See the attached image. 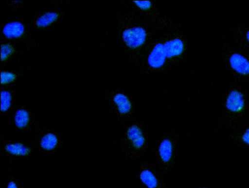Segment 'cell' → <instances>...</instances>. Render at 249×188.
Segmentation results:
<instances>
[{"instance_id": "ba28073f", "label": "cell", "mask_w": 249, "mask_h": 188, "mask_svg": "<svg viewBox=\"0 0 249 188\" xmlns=\"http://www.w3.org/2000/svg\"><path fill=\"white\" fill-rule=\"evenodd\" d=\"M111 113L119 120L129 119L133 115V105L129 97L122 91H112L107 95Z\"/></svg>"}, {"instance_id": "44dd1931", "label": "cell", "mask_w": 249, "mask_h": 188, "mask_svg": "<svg viewBox=\"0 0 249 188\" xmlns=\"http://www.w3.org/2000/svg\"><path fill=\"white\" fill-rule=\"evenodd\" d=\"M198 188H208L207 187H199Z\"/></svg>"}, {"instance_id": "52a82bcc", "label": "cell", "mask_w": 249, "mask_h": 188, "mask_svg": "<svg viewBox=\"0 0 249 188\" xmlns=\"http://www.w3.org/2000/svg\"><path fill=\"white\" fill-rule=\"evenodd\" d=\"M223 51L225 62L230 69L242 78L249 80V56L231 43H226Z\"/></svg>"}, {"instance_id": "8992f818", "label": "cell", "mask_w": 249, "mask_h": 188, "mask_svg": "<svg viewBox=\"0 0 249 188\" xmlns=\"http://www.w3.org/2000/svg\"><path fill=\"white\" fill-rule=\"evenodd\" d=\"M36 153L56 152L64 146L59 133L48 127L40 126L29 141Z\"/></svg>"}, {"instance_id": "9c48e42d", "label": "cell", "mask_w": 249, "mask_h": 188, "mask_svg": "<svg viewBox=\"0 0 249 188\" xmlns=\"http://www.w3.org/2000/svg\"><path fill=\"white\" fill-rule=\"evenodd\" d=\"M0 141L1 152L10 157L29 158L36 153L29 142L12 140L2 135Z\"/></svg>"}, {"instance_id": "4fadbf2b", "label": "cell", "mask_w": 249, "mask_h": 188, "mask_svg": "<svg viewBox=\"0 0 249 188\" xmlns=\"http://www.w3.org/2000/svg\"><path fill=\"white\" fill-rule=\"evenodd\" d=\"M231 138L237 145L249 149V124L233 128Z\"/></svg>"}, {"instance_id": "d6986e66", "label": "cell", "mask_w": 249, "mask_h": 188, "mask_svg": "<svg viewBox=\"0 0 249 188\" xmlns=\"http://www.w3.org/2000/svg\"><path fill=\"white\" fill-rule=\"evenodd\" d=\"M14 52V48L10 44H2L1 46V60H5Z\"/></svg>"}, {"instance_id": "2e32d148", "label": "cell", "mask_w": 249, "mask_h": 188, "mask_svg": "<svg viewBox=\"0 0 249 188\" xmlns=\"http://www.w3.org/2000/svg\"><path fill=\"white\" fill-rule=\"evenodd\" d=\"M132 2L135 4L137 9L140 10L142 13L146 14V17H155L157 14V13H155L154 5L150 1L139 0L133 1Z\"/></svg>"}, {"instance_id": "5bb4252c", "label": "cell", "mask_w": 249, "mask_h": 188, "mask_svg": "<svg viewBox=\"0 0 249 188\" xmlns=\"http://www.w3.org/2000/svg\"><path fill=\"white\" fill-rule=\"evenodd\" d=\"M13 95L8 90L1 91V115L3 117H8L12 111Z\"/></svg>"}, {"instance_id": "9a60e30c", "label": "cell", "mask_w": 249, "mask_h": 188, "mask_svg": "<svg viewBox=\"0 0 249 188\" xmlns=\"http://www.w3.org/2000/svg\"><path fill=\"white\" fill-rule=\"evenodd\" d=\"M24 27L19 22H12L6 24L3 27V33L8 38H17L23 33Z\"/></svg>"}, {"instance_id": "3957f363", "label": "cell", "mask_w": 249, "mask_h": 188, "mask_svg": "<svg viewBox=\"0 0 249 188\" xmlns=\"http://www.w3.org/2000/svg\"><path fill=\"white\" fill-rule=\"evenodd\" d=\"M120 146L127 157L136 159L146 152L147 148L145 131L137 121L126 124L121 133Z\"/></svg>"}, {"instance_id": "ac0fdd59", "label": "cell", "mask_w": 249, "mask_h": 188, "mask_svg": "<svg viewBox=\"0 0 249 188\" xmlns=\"http://www.w3.org/2000/svg\"><path fill=\"white\" fill-rule=\"evenodd\" d=\"M6 188H21L17 177L12 168H10L6 178Z\"/></svg>"}, {"instance_id": "277c9868", "label": "cell", "mask_w": 249, "mask_h": 188, "mask_svg": "<svg viewBox=\"0 0 249 188\" xmlns=\"http://www.w3.org/2000/svg\"><path fill=\"white\" fill-rule=\"evenodd\" d=\"M248 110V100L244 92L238 88L231 89L226 99L225 118L221 125L232 128L238 126L247 116Z\"/></svg>"}, {"instance_id": "30bf717a", "label": "cell", "mask_w": 249, "mask_h": 188, "mask_svg": "<svg viewBox=\"0 0 249 188\" xmlns=\"http://www.w3.org/2000/svg\"><path fill=\"white\" fill-rule=\"evenodd\" d=\"M136 179L142 188H165L161 173L148 162H142L136 173Z\"/></svg>"}, {"instance_id": "8fae6325", "label": "cell", "mask_w": 249, "mask_h": 188, "mask_svg": "<svg viewBox=\"0 0 249 188\" xmlns=\"http://www.w3.org/2000/svg\"><path fill=\"white\" fill-rule=\"evenodd\" d=\"M12 123L15 128L22 132L35 133L41 126L35 114L27 107L21 106L15 109Z\"/></svg>"}, {"instance_id": "5b68a950", "label": "cell", "mask_w": 249, "mask_h": 188, "mask_svg": "<svg viewBox=\"0 0 249 188\" xmlns=\"http://www.w3.org/2000/svg\"><path fill=\"white\" fill-rule=\"evenodd\" d=\"M178 140V135L166 133L160 135L155 150L156 162L161 173H168L174 163Z\"/></svg>"}, {"instance_id": "e0dca14e", "label": "cell", "mask_w": 249, "mask_h": 188, "mask_svg": "<svg viewBox=\"0 0 249 188\" xmlns=\"http://www.w3.org/2000/svg\"><path fill=\"white\" fill-rule=\"evenodd\" d=\"M59 15L55 12H47L37 19L36 25L38 27H45L56 21Z\"/></svg>"}, {"instance_id": "6da1fadb", "label": "cell", "mask_w": 249, "mask_h": 188, "mask_svg": "<svg viewBox=\"0 0 249 188\" xmlns=\"http://www.w3.org/2000/svg\"><path fill=\"white\" fill-rule=\"evenodd\" d=\"M187 40L181 32L167 33L153 40L143 54V63L150 71L161 72L178 63L187 52Z\"/></svg>"}, {"instance_id": "ffe728a7", "label": "cell", "mask_w": 249, "mask_h": 188, "mask_svg": "<svg viewBox=\"0 0 249 188\" xmlns=\"http://www.w3.org/2000/svg\"><path fill=\"white\" fill-rule=\"evenodd\" d=\"M15 78V75L12 73L5 71H3L1 73V84H6L12 82Z\"/></svg>"}, {"instance_id": "7c38bea8", "label": "cell", "mask_w": 249, "mask_h": 188, "mask_svg": "<svg viewBox=\"0 0 249 188\" xmlns=\"http://www.w3.org/2000/svg\"><path fill=\"white\" fill-rule=\"evenodd\" d=\"M232 35L231 44L237 49L249 56V27L243 24L230 27Z\"/></svg>"}, {"instance_id": "7a4b0ae2", "label": "cell", "mask_w": 249, "mask_h": 188, "mask_svg": "<svg viewBox=\"0 0 249 188\" xmlns=\"http://www.w3.org/2000/svg\"><path fill=\"white\" fill-rule=\"evenodd\" d=\"M121 22L120 36L122 43L129 53L142 56L153 41V29L147 22L126 15Z\"/></svg>"}]
</instances>
